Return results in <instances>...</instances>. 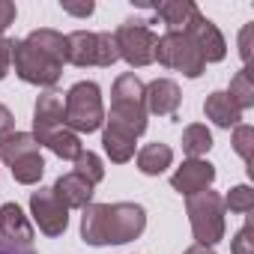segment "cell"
Segmentation results:
<instances>
[{"label":"cell","mask_w":254,"mask_h":254,"mask_svg":"<svg viewBox=\"0 0 254 254\" xmlns=\"http://www.w3.org/2000/svg\"><path fill=\"white\" fill-rule=\"evenodd\" d=\"M63 123L75 135H90L105 126L102 90L96 81H78L63 96Z\"/></svg>","instance_id":"6da1fadb"},{"label":"cell","mask_w":254,"mask_h":254,"mask_svg":"<svg viewBox=\"0 0 254 254\" xmlns=\"http://www.w3.org/2000/svg\"><path fill=\"white\" fill-rule=\"evenodd\" d=\"M186 215L191 224V233L197 239V245H209L215 248L224 239V200L218 191H197L191 197H186Z\"/></svg>","instance_id":"7a4b0ae2"},{"label":"cell","mask_w":254,"mask_h":254,"mask_svg":"<svg viewBox=\"0 0 254 254\" xmlns=\"http://www.w3.org/2000/svg\"><path fill=\"white\" fill-rule=\"evenodd\" d=\"M156 60L165 66V69H174V72H183L186 78H200L206 63L200 57V51L194 48V42L189 39V33H165L159 36L156 42Z\"/></svg>","instance_id":"3957f363"},{"label":"cell","mask_w":254,"mask_h":254,"mask_svg":"<svg viewBox=\"0 0 254 254\" xmlns=\"http://www.w3.org/2000/svg\"><path fill=\"white\" fill-rule=\"evenodd\" d=\"M114 39H117V48H120V60H126L132 69H144V66L156 63V42H159V36L147 24L126 21V24L117 27Z\"/></svg>","instance_id":"277c9868"},{"label":"cell","mask_w":254,"mask_h":254,"mask_svg":"<svg viewBox=\"0 0 254 254\" xmlns=\"http://www.w3.org/2000/svg\"><path fill=\"white\" fill-rule=\"evenodd\" d=\"M147 209L141 203H105V242L126 245L144 233Z\"/></svg>","instance_id":"5b68a950"},{"label":"cell","mask_w":254,"mask_h":254,"mask_svg":"<svg viewBox=\"0 0 254 254\" xmlns=\"http://www.w3.org/2000/svg\"><path fill=\"white\" fill-rule=\"evenodd\" d=\"M12 66H15V75L24 84H33V87H54L63 75V66L42 57L24 39H12Z\"/></svg>","instance_id":"8992f818"},{"label":"cell","mask_w":254,"mask_h":254,"mask_svg":"<svg viewBox=\"0 0 254 254\" xmlns=\"http://www.w3.org/2000/svg\"><path fill=\"white\" fill-rule=\"evenodd\" d=\"M30 215H33V224L39 227V233L45 236H63L66 227H69V209L54 197L51 189H36L30 194Z\"/></svg>","instance_id":"52a82bcc"},{"label":"cell","mask_w":254,"mask_h":254,"mask_svg":"<svg viewBox=\"0 0 254 254\" xmlns=\"http://www.w3.org/2000/svg\"><path fill=\"white\" fill-rule=\"evenodd\" d=\"M186 33H189V39L194 42V48L200 51V57H203V63H221L224 57H227V42H224V36H221V30L197 9L194 12V18L189 21V27H186Z\"/></svg>","instance_id":"ba28073f"},{"label":"cell","mask_w":254,"mask_h":254,"mask_svg":"<svg viewBox=\"0 0 254 254\" xmlns=\"http://www.w3.org/2000/svg\"><path fill=\"white\" fill-rule=\"evenodd\" d=\"M215 180V165H209L206 159H186L174 177H171V186L174 191H180L183 197H191L197 191H206Z\"/></svg>","instance_id":"9c48e42d"},{"label":"cell","mask_w":254,"mask_h":254,"mask_svg":"<svg viewBox=\"0 0 254 254\" xmlns=\"http://www.w3.org/2000/svg\"><path fill=\"white\" fill-rule=\"evenodd\" d=\"M183 102V93H180V84L171 81V78H156L150 84H144V108L147 114H156V117H174L177 108Z\"/></svg>","instance_id":"30bf717a"},{"label":"cell","mask_w":254,"mask_h":254,"mask_svg":"<svg viewBox=\"0 0 254 254\" xmlns=\"http://www.w3.org/2000/svg\"><path fill=\"white\" fill-rule=\"evenodd\" d=\"M60 126H66V123H63V93L45 90V93L36 99V105H33V132H30V135L39 141L42 135L60 129Z\"/></svg>","instance_id":"8fae6325"},{"label":"cell","mask_w":254,"mask_h":254,"mask_svg":"<svg viewBox=\"0 0 254 254\" xmlns=\"http://www.w3.org/2000/svg\"><path fill=\"white\" fill-rule=\"evenodd\" d=\"M54 197L66 206V209H84L93 203V194H96V186H90L84 177H78L75 171L69 174H60L57 183H54Z\"/></svg>","instance_id":"7c38bea8"},{"label":"cell","mask_w":254,"mask_h":254,"mask_svg":"<svg viewBox=\"0 0 254 254\" xmlns=\"http://www.w3.org/2000/svg\"><path fill=\"white\" fill-rule=\"evenodd\" d=\"M0 239L30 248V242H33V221L24 215V209L18 203H3L0 206Z\"/></svg>","instance_id":"4fadbf2b"},{"label":"cell","mask_w":254,"mask_h":254,"mask_svg":"<svg viewBox=\"0 0 254 254\" xmlns=\"http://www.w3.org/2000/svg\"><path fill=\"white\" fill-rule=\"evenodd\" d=\"M135 135H129L120 126H111L105 123L102 126V147H105V156L114 162V165H126L135 159Z\"/></svg>","instance_id":"5bb4252c"},{"label":"cell","mask_w":254,"mask_h":254,"mask_svg":"<svg viewBox=\"0 0 254 254\" xmlns=\"http://www.w3.org/2000/svg\"><path fill=\"white\" fill-rule=\"evenodd\" d=\"M147 108L144 105H132V102H111V114L105 123L111 126H120V129H126L129 135H144L147 132Z\"/></svg>","instance_id":"9a60e30c"},{"label":"cell","mask_w":254,"mask_h":254,"mask_svg":"<svg viewBox=\"0 0 254 254\" xmlns=\"http://www.w3.org/2000/svg\"><path fill=\"white\" fill-rule=\"evenodd\" d=\"M24 42H27L30 48H36L42 57H48L51 63H57V66H63V63H66V36H63L60 30L39 27V30H33Z\"/></svg>","instance_id":"2e32d148"},{"label":"cell","mask_w":254,"mask_h":254,"mask_svg":"<svg viewBox=\"0 0 254 254\" xmlns=\"http://www.w3.org/2000/svg\"><path fill=\"white\" fill-rule=\"evenodd\" d=\"M66 63L87 69L96 66V33L90 30H75L66 36Z\"/></svg>","instance_id":"e0dca14e"},{"label":"cell","mask_w":254,"mask_h":254,"mask_svg":"<svg viewBox=\"0 0 254 254\" xmlns=\"http://www.w3.org/2000/svg\"><path fill=\"white\" fill-rule=\"evenodd\" d=\"M36 144H39V147H48L57 159H66V162H75V159L81 156V150H84L81 138H78L72 129H66V126H60V129H54V132L42 135Z\"/></svg>","instance_id":"ac0fdd59"},{"label":"cell","mask_w":254,"mask_h":254,"mask_svg":"<svg viewBox=\"0 0 254 254\" xmlns=\"http://www.w3.org/2000/svg\"><path fill=\"white\" fill-rule=\"evenodd\" d=\"M203 114H206V120H212L218 129H230V126H239V120H242V114L233 108V102L227 99V93L224 90H212L209 96H206V102H203Z\"/></svg>","instance_id":"d6986e66"},{"label":"cell","mask_w":254,"mask_h":254,"mask_svg":"<svg viewBox=\"0 0 254 254\" xmlns=\"http://www.w3.org/2000/svg\"><path fill=\"white\" fill-rule=\"evenodd\" d=\"M171 162H174V150H171L168 144H159V141L141 147V153H138V159H135V165H138V171H141L144 177H159V174H165V171L171 168Z\"/></svg>","instance_id":"ffe728a7"},{"label":"cell","mask_w":254,"mask_h":254,"mask_svg":"<svg viewBox=\"0 0 254 254\" xmlns=\"http://www.w3.org/2000/svg\"><path fill=\"white\" fill-rule=\"evenodd\" d=\"M197 6L191 3V0H168V3L159 6V18L165 21L168 33H183L189 27V21L194 18Z\"/></svg>","instance_id":"44dd1931"},{"label":"cell","mask_w":254,"mask_h":254,"mask_svg":"<svg viewBox=\"0 0 254 254\" xmlns=\"http://www.w3.org/2000/svg\"><path fill=\"white\" fill-rule=\"evenodd\" d=\"M81 239L87 245H108L105 242V203H90L84 206V215H81Z\"/></svg>","instance_id":"7402d4cb"},{"label":"cell","mask_w":254,"mask_h":254,"mask_svg":"<svg viewBox=\"0 0 254 254\" xmlns=\"http://www.w3.org/2000/svg\"><path fill=\"white\" fill-rule=\"evenodd\" d=\"M9 171H12V180H15V183H21V186H36V183L42 180V174H45V159H42V153L36 150V153L18 156V159L9 165Z\"/></svg>","instance_id":"603a6c76"},{"label":"cell","mask_w":254,"mask_h":254,"mask_svg":"<svg viewBox=\"0 0 254 254\" xmlns=\"http://www.w3.org/2000/svg\"><path fill=\"white\" fill-rule=\"evenodd\" d=\"M212 150V132L203 123H191L183 129V153L189 159H203Z\"/></svg>","instance_id":"cb8c5ba5"},{"label":"cell","mask_w":254,"mask_h":254,"mask_svg":"<svg viewBox=\"0 0 254 254\" xmlns=\"http://www.w3.org/2000/svg\"><path fill=\"white\" fill-rule=\"evenodd\" d=\"M227 93V99L233 102V108L242 114V111H248L251 105H254V81H251V69H239L233 78H230V87L224 90Z\"/></svg>","instance_id":"d4e9b609"},{"label":"cell","mask_w":254,"mask_h":254,"mask_svg":"<svg viewBox=\"0 0 254 254\" xmlns=\"http://www.w3.org/2000/svg\"><path fill=\"white\" fill-rule=\"evenodd\" d=\"M39 144L30 132H12L6 135L3 141H0V162L3 165H12L18 156H27V153H36Z\"/></svg>","instance_id":"484cf974"},{"label":"cell","mask_w":254,"mask_h":254,"mask_svg":"<svg viewBox=\"0 0 254 254\" xmlns=\"http://www.w3.org/2000/svg\"><path fill=\"white\" fill-rule=\"evenodd\" d=\"M111 102H132V105H144V81L135 72H123L114 87H111Z\"/></svg>","instance_id":"4316f807"},{"label":"cell","mask_w":254,"mask_h":254,"mask_svg":"<svg viewBox=\"0 0 254 254\" xmlns=\"http://www.w3.org/2000/svg\"><path fill=\"white\" fill-rule=\"evenodd\" d=\"M75 174H78V177H84L90 186H99V183L105 180V165H102V159H99L96 153L81 150V156L75 159Z\"/></svg>","instance_id":"83f0119b"},{"label":"cell","mask_w":254,"mask_h":254,"mask_svg":"<svg viewBox=\"0 0 254 254\" xmlns=\"http://www.w3.org/2000/svg\"><path fill=\"white\" fill-rule=\"evenodd\" d=\"M221 200H224V209H230L236 215H248L254 209V189L251 186H233Z\"/></svg>","instance_id":"f1b7e54d"},{"label":"cell","mask_w":254,"mask_h":254,"mask_svg":"<svg viewBox=\"0 0 254 254\" xmlns=\"http://www.w3.org/2000/svg\"><path fill=\"white\" fill-rule=\"evenodd\" d=\"M117 60H120V48L114 33H96V66L111 69Z\"/></svg>","instance_id":"f546056e"},{"label":"cell","mask_w":254,"mask_h":254,"mask_svg":"<svg viewBox=\"0 0 254 254\" xmlns=\"http://www.w3.org/2000/svg\"><path fill=\"white\" fill-rule=\"evenodd\" d=\"M251 147H254V129L248 123H239V126H233V150H236V156L248 165L251 162Z\"/></svg>","instance_id":"4dcf8cb0"},{"label":"cell","mask_w":254,"mask_h":254,"mask_svg":"<svg viewBox=\"0 0 254 254\" xmlns=\"http://www.w3.org/2000/svg\"><path fill=\"white\" fill-rule=\"evenodd\" d=\"M230 254H254V227H251V221H245L236 230V236L230 242Z\"/></svg>","instance_id":"1f68e13d"},{"label":"cell","mask_w":254,"mask_h":254,"mask_svg":"<svg viewBox=\"0 0 254 254\" xmlns=\"http://www.w3.org/2000/svg\"><path fill=\"white\" fill-rule=\"evenodd\" d=\"M12 69V39L0 36V81H3Z\"/></svg>","instance_id":"d6a6232c"},{"label":"cell","mask_w":254,"mask_h":254,"mask_svg":"<svg viewBox=\"0 0 254 254\" xmlns=\"http://www.w3.org/2000/svg\"><path fill=\"white\" fill-rule=\"evenodd\" d=\"M15 15H18V9H15L12 0H0V36H3L6 27L15 24Z\"/></svg>","instance_id":"836d02e7"},{"label":"cell","mask_w":254,"mask_h":254,"mask_svg":"<svg viewBox=\"0 0 254 254\" xmlns=\"http://www.w3.org/2000/svg\"><path fill=\"white\" fill-rule=\"evenodd\" d=\"M251 33H254V24H245L242 33H239V57L248 69V60H251Z\"/></svg>","instance_id":"e575fe53"},{"label":"cell","mask_w":254,"mask_h":254,"mask_svg":"<svg viewBox=\"0 0 254 254\" xmlns=\"http://www.w3.org/2000/svg\"><path fill=\"white\" fill-rule=\"evenodd\" d=\"M12 132H15V117H12V111L6 105H0V141L6 135H12Z\"/></svg>","instance_id":"d590c367"},{"label":"cell","mask_w":254,"mask_h":254,"mask_svg":"<svg viewBox=\"0 0 254 254\" xmlns=\"http://www.w3.org/2000/svg\"><path fill=\"white\" fill-rule=\"evenodd\" d=\"M63 6V12H69V15H78V18H87V15H93L96 12V3H60Z\"/></svg>","instance_id":"8d00e7d4"},{"label":"cell","mask_w":254,"mask_h":254,"mask_svg":"<svg viewBox=\"0 0 254 254\" xmlns=\"http://www.w3.org/2000/svg\"><path fill=\"white\" fill-rule=\"evenodd\" d=\"M0 254H33V251L24 248V245H12V242H6V239H0Z\"/></svg>","instance_id":"74e56055"},{"label":"cell","mask_w":254,"mask_h":254,"mask_svg":"<svg viewBox=\"0 0 254 254\" xmlns=\"http://www.w3.org/2000/svg\"><path fill=\"white\" fill-rule=\"evenodd\" d=\"M183 254H215V248H209V245H197V242H194V245L186 248Z\"/></svg>","instance_id":"f35d334b"}]
</instances>
